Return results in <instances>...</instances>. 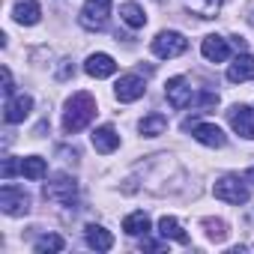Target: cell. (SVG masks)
<instances>
[{"mask_svg":"<svg viewBox=\"0 0 254 254\" xmlns=\"http://www.w3.org/2000/svg\"><path fill=\"white\" fill-rule=\"evenodd\" d=\"M93 117H96V99L90 93H75L66 102V111H63V132L75 135V132L87 129L93 123Z\"/></svg>","mask_w":254,"mask_h":254,"instance_id":"1","label":"cell"},{"mask_svg":"<svg viewBox=\"0 0 254 254\" xmlns=\"http://www.w3.org/2000/svg\"><path fill=\"white\" fill-rule=\"evenodd\" d=\"M45 200L60 203V206H75L78 203V183L69 174H57L48 186H45Z\"/></svg>","mask_w":254,"mask_h":254,"instance_id":"2","label":"cell"},{"mask_svg":"<svg viewBox=\"0 0 254 254\" xmlns=\"http://www.w3.org/2000/svg\"><path fill=\"white\" fill-rule=\"evenodd\" d=\"M212 194H215L218 200H224V203H233V206H239V203H248V197H251V191H248L245 180H239L236 174H227V177H221V180L212 186Z\"/></svg>","mask_w":254,"mask_h":254,"instance_id":"3","label":"cell"},{"mask_svg":"<svg viewBox=\"0 0 254 254\" xmlns=\"http://www.w3.org/2000/svg\"><path fill=\"white\" fill-rule=\"evenodd\" d=\"M111 15V0H84V6L78 12V24L84 30H105Z\"/></svg>","mask_w":254,"mask_h":254,"instance_id":"4","label":"cell"},{"mask_svg":"<svg viewBox=\"0 0 254 254\" xmlns=\"http://www.w3.org/2000/svg\"><path fill=\"white\" fill-rule=\"evenodd\" d=\"M186 48H189V39H186L183 33H177V30H162V33H156V39H153V54L162 57V60H174V57H180Z\"/></svg>","mask_w":254,"mask_h":254,"instance_id":"5","label":"cell"},{"mask_svg":"<svg viewBox=\"0 0 254 254\" xmlns=\"http://www.w3.org/2000/svg\"><path fill=\"white\" fill-rule=\"evenodd\" d=\"M0 209H3L6 215H27L30 212V194L24 191V189H18V186H3L0 189Z\"/></svg>","mask_w":254,"mask_h":254,"instance_id":"6","label":"cell"},{"mask_svg":"<svg viewBox=\"0 0 254 254\" xmlns=\"http://www.w3.org/2000/svg\"><path fill=\"white\" fill-rule=\"evenodd\" d=\"M165 96H168L171 108H177V111L189 108V105L197 99V93L191 90V84H189L183 75H177V78H168V84H165Z\"/></svg>","mask_w":254,"mask_h":254,"instance_id":"7","label":"cell"},{"mask_svg":"<svg viewBox=\"0 0 254 254\" xmlns=\"http://www.w3.org/2000/svg\"><path fill=\"white\" fill-rule=\"evenodd\" d=\"M227 123H230V129L248 141H254V108L251 105H233L227 111Z\"/></svg>","mask_w":254,"mask_h":254,"instance_id":"8","label":"cell"},{"mask_svg":"<svg viewBox=\"0 0 254 254\" xmlns=\"http://www.w3.org/2000/svg\"><path fill=\"white\" fill-rule=\"evenodd\" d=\"M144 90H147V84H144V78L141 75H120V81L114 84V96H117V102H138L141 96H144Z\"/></svg>","mask_w":254,"mask_h":254,"instance_id":"9","label":"cell"},{"mask_svg":"<svg viewBox=\"0 0 254 254\" xmlns=\"http://www.w3.org/2000/svg\"><path fill=\"white\" fill-rule=\"evenodd\" d=\"M189 129H191V138H194L197 144H203V147L221 150V147L227 144V135L218 129L215 123H194V126H189Z\"/></svg>","mask_w":254,"mask_h":254,"instance_id":"10","label":"cell"},{"mask_svg":"<svg viewBox=\"0 0 254 254\" xmlns=\"http://www.w3.org/2000/svg\"><path fill=\"white\" fill-rule=\"evenodd\" d=\"M33 111V99L27 96V93H15V96H9L6 99V105H3V120L9 123V126H15V123H24V117Z\"/></svg>","mask_w":254,"mask_h":254,"instance_id":"11","label":"cell"},{"mask_svg":"<svg viewBox=\"0 0 254 254\" xmlns=\"http://www.w3.org/2000/svg\"><path fill=\"white\" fill-rule=\"evenodd\" d=\"M84 72L90 75V78H111L114 72H117V60L111 57V54H90L87 57V63H84Z\"/></svg>","mask_w":254,"mask_h":254,"instance_id":"12","label":"cell"},{"mask_svg":"<svg viewBox=\"0 0 254 254\" xmlns=\"http://www.w3.org/2000/svg\"><path fill=\"white\" fill-rule=\"evenodd\" d=\"M200 54L209 60V63H224L227 57H230V45H227V39L224 36H206L203 42H200Z\"/></svg>","mask_w":254,"mask_h":254,"instance_id":"13","label":"cell"},{"mask_svg":"<svg viewBox=\"0 0 254 254\" xmlns=\"http://www.w3.org/2000/svg\"><path fill=\"white\" fill-rule=\"evenodd\" d=\"M12 18H15V24H21V27H33V24H39V18H42V6L36 3V0H18L15 9H12Z\"/></svg>","mask_w":254,"mask_h":254,"instance_id":"14","label":"cell"},{"mask_svg":"<svg viewBox=\"0 0 254 254\" xmlns=\"http://www.w3.org/2000/svg\"><path fill=\"white\" fill-rule=\"evenodd\" d=\"M251 78H254V57L242 51V54L227 66V81H230V84H242V81H251Z\"/></svg>","mask_w":254,"mask_h":254,"instance_id":"15","label":"cell"},{"mask_svg":"<svg viewBox=\"0 0 254 254\" xmlns=\"http://www.w3.org/2000/svg\"><path fill=\"white\" fill-rule=\"evenodd\" d=\"M84 239H87V245H90L93 251H111V248H114V236H111V230H105L102 224H87V227H84Z\"/></svg>","mask_w":254,"mask_h":254,"instance_id":"16","label":"cell"},{"mask_svg":"<svg viewBox=\"0 0 254 254\" xmlns=\"http://www.w3.org/2000/svg\"><path fill=\"white\" fill-rule=\"evenodd\" d=\"M93 147H96V153H102V156H108V153H114V150L120 147V135H117L114 126H99V129L93 132Z\"/></svg>","mask_w":254,"mask_h":254,"instance_id":"17","label":"cell"},{"mask_svg":"<svg viewBox=\"0 0 254 254\" xmlns=\"http://www.w3.org/2000/svg\"><path fill=\"white\" fill-rule=\"evenodd\" d=\"M123 230L129 233V236H147V233H150V215H147L144 209L129 212V215L123 218Z\"/></svg>","mask_w":254,"mask_h":254,"instance_id":"18","label":"cell"},{"mask_svg":"<svg viewBox=\"0 0 254 254\" xmlns=\"http://www.w3.org/2000/svg\"><path fill=\"white\" fill-rule=\"evenodd\" d=\"M138 129H141V135L144 138H159V135H165V129H168V117L165 114H147L141 123H138Z\"/></svg>","mask_w":254,"mask_h":254,"instance_id":"19","label":"cell"},{"mask_svg":"<svg viewBox=\"0 0 254 254\" xmlns=\"http://www.w3.org/2000/svg\"><path fill=\"white\" fill-rule=\"evenodd\" d=\"M159 233H162L165 239H174V242H180V245H189V233L180 227V221H177L174 215L159 218Z\"/></svg>","mask_w":254,"mask_h":254,"instance_id":"20","label":"cell"},{"mask_svg":"<svg viewBox=\"0 0 254 254\" xmlns=\"http://www.w3.org/2000/svg\"><path fill=\"white\" fill-rule=\"evenodd\" d=\"M120 18L129 24L132 30H141V27L147 24V12L135 3V0H129V3H123V6H120Z\"/></svg>","mask_w":254,"mask_h":254,"instance_id":"21","label":"cell"},{"mask_svg":"<svg viewBox=\"0 0 254 254\" xmlns=\"http://www.w3.org/2000/svg\"><path fill=\"white\" fill-rule=\"evenodd\" d=\"M48 174V162L42 159V156H27V159H21V177H27V180H42Z\"/></svg>","mask_w":254,"mask_h":254,"instance_id":"22","label":"cell"},{"mask_svg":"<svg viewBox=\"0 0 254 254\" xmlns=\"http://www.w3.org/2000/svg\"><path fill=\"white\" fill-rule=\"evenodd\" d=\"M221 3H224V0H186V6L194 15H200V18H215L218 9H221Z\"/></svg>","mask_w":254,"mask_h":254,"instance_id":"23","label":"cell"},{"mask_svg":"<svg viewBox=\"0 0 254 254\" xmlns=\"http://www.w3.org/2000/svg\"><path fill=\"white\" fill-rule=\"evenodd\" d=\"M33 248H36L39 254H48V251H63V248H66V242H63V236H57V233H48V236H39Z\"/></svg>","mask_w":254,"mask_h":254,"instance_id":"24","label":"cell"},{"mask_svg":"<svg viewBox=\"0 0 254 254\" xmlns=\"http://www.w3.org/2000/svg\"><path fill=\"white\" fill-rule=\"evenodd\" d=\"M203 227H206V236L212 242H224L227 239V224L221 218H203Z\"/></svg>","mask_w":254,"mask_h":254,"instance_id":"25","label":"cell"},{"mask_svg":"<svg viewBox=\"0 0 254 254\" xmlns=\"http://www.w3.org/2000/svg\"><path fill=\"white\" fill-rule=\"evenodd\" d=\"M0 75H3V96L9 99V96H15V81H12V72L3 66V69H0Z\"/></svg>","mask_w":254,"mask_h":254,"instance_id":"26","label":"cell"},{"mask_svg":"<svg viewBox=\"0 0 254 254\" xmlns=\"http://www.w3.org/2000/svg\"><path fill=\"white\" fill-rule=\"evenodd\" d=\"M0 174H3V180H12L15 174H21V162H15V159H6V162H3V171H0Z\"/></svg>","mask_w":254,"mask_h":254,"instance_id":"27","label":"cell"},{"mask_svg":"<svg viewBox=\"0 0 254 254\" xmlns=\"http://www.w3.org/2000/svg\"><path fill=\"white\" fill-rule=\"evenodd\" d=\"M72 75H75V66H69V60H63V66H60L57 78H60V81H66V78H72Z\"/></svg>","mask_w":254,"mask_h":254,"instance_id":"28","label":"cell"},{"mask_svg":"<svg viewBox=\"0 0 254 254\" xmlns=\"http://www.w3.org/2000/svg\"><path fill=\"white\" fill-rule=\"evenodd\" d=\"M141 248H150V251H159V248H162V242H153V239H144V242H141Z\"/></svg>","mask_w":254,"mask_h":254,"instance_id":"29","label":"cell"},{"mask_svg":"<svg viewBox=\"0 0 254 254\" xmlns=\"http://www.w3.org/2000/svg\"><path fill=\"white\" fill-rule=\"evenodd\" d=\"M245 180H248V183H254V168H248V174H245Z\"/></svg>","mask_w":254,"mask_h":254,"instance_id":"30","label":"cell"},{"mask_svg":"<svg viewBox=\"0 0 254 254\" xmlns=\"http://www.w3.org/2000/svg\"><path fill=\"white\" fill-rule=\"evenodd\" d=\"M248 24H254V9H251V15H248Z\"/></svg>","mask_w":254,"mask_h":254,"instance_id":"31","label":"cell"}]
</instances>
